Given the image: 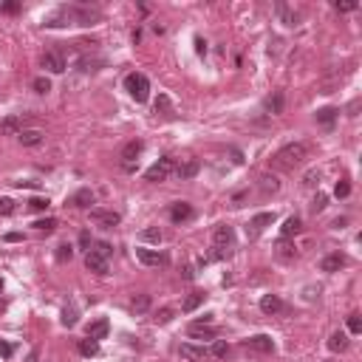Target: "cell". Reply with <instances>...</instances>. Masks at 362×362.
I'll return each instance as SVG.
<instances>
[{
	"label": "cell",
	"mask_w": 362,
	"mask_h": 362,
	"mask_svg": "<svg viewBox=\"0 0 362 362\" xmlns=\"http://www.w3.org/2000/svg\"><path fill=\"white\" fill-rule=\"evenodd\" d=\"M309 156V144H303V141H294V144H286L283 150L274 153L272 159V167L274 170H294L297 164H303Z\"/></svg>",
	"instance_id": "cell-1"
},
{
	"label": "cell",
	"mask_w": 362,
	"mask_h": 362,
	"mask_svg": "<svg viewBox=\"0 0 362 362\" xmlns=\"http://www.w3.org/2000/svg\"><path fill=\"white\" fill-rule=\"evenodd\" d=\"M124 88H127V94L136 102H147L150 99V82H147L144 74H127L124 77Z\"/></svg>",
	"instance_id": "cell-2"
},
{
	"label": "cell",
	"mask_w": 362,
	"mask_h": 362,
	"mask_svg": "<svg viewBox=\"0 0 362 362\" xmlns=\"http://www.w3.org/2000/svg\"><path fill=\"white\" fill-rule=\"evenodd\" d=\"M173 170H176V161L170 159V156H164V159H159L153 167H147L144 178H147V181H164V178H167Z\"/></svg>",
	"instance_id": "cell-3"
},
{
	"label": "cell",
	"mask_w": 362,
	"mask_h": 362,
	"mask_svg": "<svg viewBox=\"0 0 362 362\" xmlns=\"http://www.w3.org/2000/svg\"><path fill=\"white\" fill-rule=\"evenodd\" d=\"M212 243H215V249L230 252L232 243H235V230H232V227H227V224H218V227H215V232H212Z\"/></svg>",
	"instance_id": "cell-4"
},
{
	"label": "cell",
	"mask_w": 362,
	"mask_h": 362,
	"mask_svg": "<svg viewBox=\"0 0 362 362\" xmlns=\"http://www.w3.org/2000/svg\"><path fill=\"white\" fill-rule=\"evenodd\" d=\"M91 221H97L99 227H105V230H114L122 218H119V212H114V210H99V207H94V210H91Z\"/></svg>",
	"instance_id": "cell-5"
},
{
	"label": "cell",
	"mask_w": 362,
	"mask_h": 362,
	"mask_svg": "<svg viewBox=\"0 0 362 362\" xmlns=\"http://www.w3.org/2000/svg\"><path fill=\"white\" fill-rule=\"evenodd\" d=\"M144 150V144H141L139 139H133L124 144V150H122V167L124 170H133V161L139 159V153Z\"/></svg>",
	"instance_id": "cell-6"
},
{
	"label": "cell",
	"mask_w": 362,
	"mask_h": 362,
	"mask_svg": "<svg viewBox=\"0 0 362 362\" xmlns=\"http://www.w3.org/2000/svg\"><path fill=\"white\" fill-rule=\"evenodd\" d=\"M178 351H181V357L190 360V362H204L207 357H210V348H204V345H193V343H184Z\"/></svg>",
	"instance_id": "cell-7"
},
{
	"label": "cell",
	"mask_w": 362,
	"mask_h": 362,
	"mask_svg": "<svg viewBox=\"0 0 362 362\" xmlns=\"http://www.w3.org/2000/svg\"><path fill=\"white\" fill-rule=\"evenodd\" d=\"M272 221H274V212H257L255 218L249 221V238H257Z\"/></svg>",
	"instance_id": "cell-8"
},
{
	"label": "cell",
	"mask_w": 362,
	"mask_h": 362,
	"mask_svg": "<svg viewBox=\"0 0 362 362\" xmlns=\"http://www.w3.org/2000/svg\"><path fill=\"white\" fill-rule=\"evenodd\" d=\"M136 257H139L144 266H164L167 263V257L161 255V252H156V249H144V246L136 249Z\"/></svg>",
	"instance_id": "cell-9"
},
{
	"label": "cell",
	"mask_w": 362,
	"mask_h": 362,
	"mask_svg": "<svg viewBox=\"0 0 362 362\" xmlns=\"http://www.w3.org/2000/svg\"><path fill=\"white\" fill-rule=\"evenodd\" d=\"M85 269L94 274H108V260L97 252H85Z\"/></svg>",
	"instance_id": "cell-10"
},
{
	"label": "cell",
	"mask_w": 362,
	"mask_h": 362,
	"mask_svg": "<svg viewBox=\"0 0 362 362\" xmlns=\"http://www.w3.org/2000/svg\"><path fill=\"white\" fill-rule=\"evenodd\" d=\"M246 348H252V351H260V354H272L274 351V343H272V337L257 334V337H249V340H246Z\"/></svg>",
	"instance_id": "cell-11"
},
{
	"label": "cell",
	"mask_w": 362,
	"mask_h": 362,
	"mask_svg": "<svg viewBox=\"0 0 362 362\" xmlns=\"http://www.w3.org/2000/svg\"><path fill=\"white\" fill-rule=\"evenodd\" d=\"M198 170H201V164H198V159H187V161H181L173 173H176L181 181H187V178H195L198 176Z\"/></svg>",
	"instance_id": "cell-12"
},
{
	"label": "cell",
	"mask_w": 362,
	"mask_h": 362,
	"mask_svg": "<svg viewBox=\"0 0 362 362\" xmlns=\"http://www.w3.org/2000/svg\"><path fill=\"white\" fill-rule=\"evenodd\" d=\"M170 218H173V224L190 221V218H193V207H190L187 201H176L173 207H170Z\"/></svg>",
	"instance_id": "cell-13"
},
{
	"label": "cell",
	"mask_w": 362,
	"mask_h": 362,
	"mask_svg": "<svg viewBox=\"0 0 362 362\" xmlns=\"http://www.w3.org/2000/svg\"><path fill=\"white\" fill-rule=\"evenodd\" d=\"M43 68L51 71V74H62V71H65V60H62L57 51H45L43 54Z\"/></svg>",
	"instance_id": "cell-14"
},
{
	"label": "cell",
	"mask_w": 362,
	"mask_h": 362,
	"mask_svg": "<svg viewBox=\"0 0 362 362\" xmlns=\"http://www.w3.org/2000/svg\"><path fill=\"white\" fill-rule=\"evenodd\" d=\"M108 331H111V323H108L105 317L94 320V323L88 326V337H91V340H97V343H99V340H105Z\"/></svg>",
	"instance_id": "cell-15"
},
{
	"label": "cell",
	"mask_w": 362,
	"mask_h": 362,
	"mask_svg": "<svg viewBox=\"0 0 362 362\" xmlns=\"http://www.w3.org/2000/svg\"><path fill=\"white\" fill-rule=\"evenodd\" d=\"M343 266H345V255H340V252L326 255L323 260H320V269H323V272H340Z\"/></svg>",
	"instance_id": "cell-16"
},
{
	"label": "cell",
	"mask_w": 362,
	"mask_h": 362,
	"mask_svg": "<svg viewBox=\"0 0 362 362\" xmlns=\"http://www.w3.org/2000/svg\"><path fill=\"white\" fill-rule=\"evenodd\" d=\"M68 204H71V207H80V210H85V207H91V204H94V193H91L88 187H85V190H77V193L68 198Z\"/></svg>",
	"instance_id": "cell-17"
},
{
	"label": "cell",
	"mask_w": 362,
	"mask_h": 362,
	"mask_svg": "<svg viewBox=\"0 0 362 362\" xmlns=\"http://www.w3.org/2000/svg\"><path fill=\"white\" fill-rule=\"evenodd\" d=\"M280 309H283V300L277 294H263V297H260V311H263V314H277Z\"/></svg>",
	"instance_id": "cell-18"
},
{
	"label": "cell",
	"mask_w": 362,
	"mask_h": 362,
	"mask_svg": "<svg viewBox=\"0 0 362 362\" xmlns=\"http://www.w3.org/2000/svg\"><path fill=\"white\" fill-rule=\"evenodd\" d=\"M190 337H195V340H215V328L210 323H193L190 326Z\"/></svg>",
	"instance_id": "cell-19"
},
{
	"label": "cell",
	"mask_w": 362,
	"mask_h": 362,
	"mask_svg": "<svg viewBox=\"0 0 362 362\" xmlns=\"http://www.w3.org/2000/svg\"><path fill=\"white\" fill-rule=\"evenodd\" d=\"M23 130V119L20 116H6L3 122H0V133L3 136H14V133Z\"/></svg>",
	"instance_id": "cell-20"
},
{
	"label": "cell",
	"mask_w": 362,
	"mask_h": 362,
	"mask_svg": "<svg viewBox=\"0 0 362 362\" xmlns=\"http://www.w3.org/2000/svg\"><path fill=\"white\" fill-rule=\"evenodd\" d=\"M300 230H303V221L297 218V215H294V218H289V221L280 227V238H283V241H289V238H294V235H297Z\"/></svg>",
	"instance_id": "cell-21"
},
{
	"label": "cell",
	"mask_w": 362,
	"mask_h": 362,
	"mask_svg": "<svg viewBox=\"0 0 362 362\" xmlns=\"http://www.w3.org/2000/svg\"><path fill=\"white\" fill-rule=\"evenodd\" d=\"M266 111H269V114L272 116H277V114H283V91H274L272 97H266Z\"/></svg>",
	"instance_id": "cell-22"
},
{
	"label": "cell",
	"mask_w": 362,
	"mask_h": 362,
	"mask_svg": "<svg viewBox=\"0 0 362 362\" xmlns=\"http://www.w3.org/2000/svg\"><path fill=\"white\" fill-rule=\"evenodd\" d=\"M156 114L167 116V119H173V116H176V111H173V105H170V97H167V94H159V99H156Z\"/></svg>",
	"instance_id": "cell-23"
},
{
	"label": "cell",
	"mask_w": 362,
	"mask_h": 362,
	"mask_svg": "<svg viewBox=\"0 0 362 362\" xmlns=\"http://www.w3.org/2000/svg\"><path fill=\"white\" fill-rule=\"evenodd\" d=\"M204 300H207V294H204V292H193V294H187V297H184L181 309H184V311H195Z\"/></svg>",
	"instance_id": "cell-24"
},
{
	"label": "cell",
	"mask_w": 362,
	"mask_h": 362,
	"mask_svg": "<svg viewBox=\"0 0 362 362\" xmlns=\"http://www.w3.org/2000/svg\"><path fill=\"white\" fill-rule=\"evenodd\" d=\"M77 348H80L82 357H97V354H99V343H97V340H91V337L80 340V343H77Z\"/></svg>",
	"instance_id": "cell-25"
},
{
	"label": "cell",
	"mask_w": 362,
	"mask_h": 362,
	"mask_svg": "<svg viewBox=\"0 0 362 362\" xmlns=\"http://www.w3.org/2000/svg\"><path fill=\"white\" fill-rule=\"evenodd\" d=\"M328 348H331V351H345V348H348V334H345V331H334L331 340H328Z\"/></svg>",
	"instance_id": "cell-26"
},
{
	"label": "cell",
	"mask_w": 362,
	"mask_h": 362,
	"mask_svg": "<svg viewBox=\"0 0 362 362\" xmlns=\"http://www.w3.org/2000/svg\"><path fill=\"white\" fill-rule=\"evenodd\" d=\"M337 108H323V111H317V122L323 124V127H331L334 124V119H337Z\"/></svg>",
	"instance_id": "cell-27"
},
{
	"label": "cell",
	"mask_w": 362,
	"mask_h": 362,
	"mask_svg": "<svg viewBox=\"0 0 362 362\" xmlns=\"http://www.w3.org/2000/svg\"><path fill=\"white\" fill-rule=\"evenodd\" d=\"M17 136H20V141H23L26 147H34V144L43 141V133H40V130H20Z\"/></svg>",
	"instance_id": "cell-28"
},
{
	"label": "cell",
	"mask_w": 362,
	"mask_h": 362,
	"mask_svg": "<svg viewBox=\"0 0 362 362\" xmlns=\"http://www.w3.org/2000/svg\"><path fill=\"white\" fill-rule=\"evenodd\" d=\"M277 14H280V20L286 26H297V11H292L286 3H277Z\"/></svg>",
	"instance_id": "cell-29"
},
{
	"label": "cell",
	"mask_w": 362,
	"mask_h": 362,
	"mask_svg": "<svg viewBox=\"0 0 362 362\" xmlns=\"http://www.w3.org/2000/svg\"><path fill=\"white\" fill-rule=\"evenodd\" d=\"M130 309L136 311V314H144V311L150 309V294H136L130 300Z\"/></svg>",
	"instance_id": "cell-30"
},
{
	"label": "cell",
	"mask_w": 362,
	"mask_h": 362,
	"mask_svg": "<svg viewBox=\"0 0 362 362\" xmlns=\"http://www.w3.org/2000/svg\"><path fill=\"white\" fill-rule=\"evenodd\" d=\"M227 351H230L227 340H212V348H210L212 357H227Z\"/></svg>",
	"instance_id": "cell-31"
},
{
	"label": "cell",
	"mask_w": 362,
	"mask_h": 362,
	"mask_svg": "<svg viewBox=\"0 0 362 362\" xmlns=\"http://www.w3.org/2000/svg\"><path fill=\"white\" fill-rule=\"evenodd\" d=\"M91 252H97V255H102L108 260V257L114 255V246H111V243H105V241H99V243H94V249H91Z\"/></svg>",
	"instance_id": "cell-32"
},
{
	"label": "cell",
	"mask_w": 362,
	"mask_h": 362,
	"mask_svg": "<svg viewBox=\"0 0 362 362\" xmlns=\"http://www.w3.org/2000/svg\"><path fill=\"white\" fill-rule=\"evenodd\" d=\"M348 331H351V334H360V331H362V317L357 314V311L348 314Z\"/></svg>",
	"instance_id": "cell-33"
},
{
	"label": "cell",
	"mask_w": 362,
	"mask_h": 362,
	"mask_svg": "<svg viewBox=\"0 0 362 362\" xmlns=\"http://www.w3.org/2000/svg\"><path fill=\"white\" fill-rule=\"evenodd\" d=\"M34 91H37V94H48V91H51V80H48V77H37V80H34Z\"/></svg>",
	"instance_id": "cell-34"
},
{
	"label": "cell",
	"mask_w": 362,
	"mask_h": 362,
	"mask_svg": "<svg viewBox=\"0 0 362 362\" xmlns=\"http://www.w3.org/2000/svg\"><path fill=\"white\" fill-rule=\"evenodd\" d=\"M28 210L31 212H45L48 210V198H31V201H28Z\"/></svg>",
	"instance_id": "cell-35"
},
{
	"label": "cell",
	"mask_w": 362,
	"mask_h": 362,
	"mask_svg": "<svg viewBox=\"0 0 362 362\" xmlns=\"http://www.w3.org/2000/svg\"><path fill=\"white\" fill-rule=\"evenodd\" d=\"M62 326H65V328L77 326V309H65V311H62Z\"/></svg>",
	"instance_id": "cell-36"
},
{
	"label": "cell",
	"mask_w": 362,
	"mask_h": 362,
	"mask_svg": "<svg viewBox=\"0 0 362 362\" xmlns=\"http://www.w3.org/2000/svg\"><path fill=\"white\" fill-rule=\"evenodd\" d=\"M326 204H328V198L323 193H317L314 195V201H311V212H323L326 210Z\"/></svg>",
	"instance_id": "cell-37"
},
{
	"label": "cell",
	"mask_w": 362,
	"mask_h": 362,
	"mask_svg": "<svg viewBox=\"0 0 362 362\" xmlns=\"http://www.w3.org/2000/svg\"><path fill=\"white\" fill-rule=\"evenodd\" d=\"M277 255H280L283 260H289V257H294V249H292L289 243H286V241L280 238V243H277Z\"/></svg>",
	"instance_id": "cell-38"
},
{
	"label": "cell",
	"mask_w": 362,
	"mask_h": 362,
	"mask_svg": "<svg viewBox=\"0 0 362 362\" xmlns=\"http://www.w3.org/2000/svg\"><path fill=\"white\" fill-rule=\"evenodd\" d=\"M173 314H176V311H173V309H161V311H159V314H156V317H153V320H156L159 326H167L170 320H173Z\"/></svg>",
	"instance_id": "cell-39"
},
{
	"label": "cell",
	"mask_w": 362,
	"mask_h": 362,
	"mask_svg": "<svg viewBox=\"0 0 362 362\" xmlns=\"http://www.w3.org/2000/svg\"><path fill=\"white\" fill-rule=\"evenodd\" d=\"M141 241H156V243H159V241H161V230H159V227L144 230V232H141Z\"/></svg>",
	"instance_id": "cell-40"
},
{
	"label": "cell",
	"mask_w": 362,
	"mask_h": 362,
	"mask_svg": "<svg viewBox=\"0 0 362 362\" xmlns=\"http://www.w3.org/2000/svg\"><path fill=\"white\" fill-rule=\"evenodd\" d=\"M34 227H37L40 232H54L57 221H54V218H43V221H34Z\"/></svg>",
	"instance_id": "cell-41"
},
{
	"label": "cell",
	"mask_w": 362,
	"mask_h": 362,
	"mask_svg": "<svg viewBox=\"0 0 362 362\" xmlns=\"http://www.w3.org/2000/svg\"><path fill=\"white\" fill-rule=\"evenodd\" d=\"M348 193H351V184H348V181H337V187H334V195H337V198H345Z\"/></svg>",
	"instance_id": "cell-42"
},
{
	"label": "cell",
	"mask_w": 362,
	"mask_h": 362,
	"mask_svg": "<svg viewBox=\"0 0 362 362\" xmlns=\"http://www.w3.org/2000/svg\"><path fill=\"white\" fill-rule=\"evenodd\" d=\"M14 212V201L11 198H0V215H11Z\"/></svg>",
	"instance_id": "cell-43"
},
{
	"label": "cell",
	"mask_w": 362,
	"mask_h": 362,
	"mask_svg": "<svg viewBox=\"0 0 362 362\" xmlns=\"http://www.w3.org/2000/svg\"><path fill=\"white\" fill-rule=\"evenodd\" d=\"M71 255H74V252H71V246H68V243H62V246H57V260H71Z\"/></svg>",
	"instance_id": "cell-44"
},
{
	"label": "cell",
	"mask_w": 362,
	"mask_h": 362,
	"mask_svg": "<svg viewBox=\"0 0 362 362\" xmlns=\"http://www.w3.org/2000/svg\"><path fill=\"white\" fill-rule=\"evenodd\" d=\"M11 354H14V345H11V343H3V340H0V357H3V360H9Z\"/></svg>",
	"instance_id": "cell-45"
},
{
	"label": "cell",
	"mask_w": 362,
	"mask_h": 362,
	"mask_svg": "<svg viewBox=\"0 0 362 362\" xmlns=\"http://www.w3.org/2000/svg\"><path fill=\"white\" fill-rule=\"evenodd\" d=\"M80 246L85 249V252H91V232H88V230L80 232Z\"/></svg>",
	"instance_id": "cell-46"
},
{
	"label": "cell",
	"mask_w": 362,
	"mask_h": 362,
	"mask_svg": "<svg viewBox=\"0 0 362 362\" xmlns=\"http://www.w3.org/2000/svg\"><path fill=\"white\" fill-rule=\"evenodd\" d=\"M357 9V3L354 0H345V3H337V11H354Z\"/></svg>",
	"instance_id": "cell-47"
},
{
	"label": "cell",
	"mask_w": 362,
	"mask_h": 362,
	"mask_svg": "<svg viewBox=\"0 0 362 362\" xmlns=\"http://www.w3.org/2000/svg\"><path fill=\"white\" fill-rule=\"evenodd\" d=\"M277 190V181L274 178H263V193H274Z\"/></svg>",
	"instance_id": "cell-48"
},
{
	"label": "cell",
	"mask_w": 362,
	"mask_h": 362,
	"mask_svg": "<svg viewBox=\"0 0 362 362\" xmlns=\"http://www.w3.org/2000/svg\"><path fill=\"white\" fill-rule=\"evenodd\" d=\"M17 9H20V6H17V3H11V0H9V3H3V11H11V14H14Z\"/></svg>",
	"instance_id": "cell-49"
},
{
	"label": "cell",
	"mask_w": 362,
	"mask_h": 362,
	"mask_svg": "<svg viewBox=\"0 0 362 362\" xmlns=\"http://www.w3.org/2000/svg\"><path fill=\"white\" fill-rule=\"evenodd\" d=\"M6 241H11V243H17V241H23V235H20V232H9V235H6Z\"/></svg>",
	"instance_id": "cell-50"
},
{
	"label": "cell",
	"mask_w": 362,
	"mask_h": 362,
	"mask_svg": "<svg viewBox=\"0 0 362 362\" xmlns=\"http://www.w3.org/2000/svg\"><path fill=\"white\" fill-rule=\"evenodd\" d=\"M181 274H184V280H193V277H195V272L190 269V266H184V269H181Z\"/></svg>",
	"instance_id": "cell-51"
},
{
	"label": "cell",
	"mask_w": 362,
	"mask_h": 362,
	"mask_svg": "<svg viewBox=\"0 0 362 362\" xmlns=\"http://www.w3.org/2000/svg\"><path fill=\"white\" fill-rule=\"evenodd\" d=\"M195 48H198V54H204L207 51V43H204V40H195Z\"/></svg>",
	"instance_id": "cell-52"
},
{
	"label": "cell",
	"mask_w": 362,
	"mask_h": 362,
	"mask_svg": "<svg viewBox=\"0 0 362 362\" xmlns=\"http://www.w3.org/2000/svg\"><path fill=\"white\" fill-rule=\"evenodd\" d=\"M0 292H3V280H0Z\"/></svg>",
	"instance_id": "cell-53"
},
{
	"label": "cell",
	"mask_w": 362,
	"mask_h": 362,
	"mask_svg": "<svg viewBox=\"0 0 362 362\" xmlns=\"http://www.w3.org/2000/svg\"><path fill=\"white\" fill-rule=\"evenodd\" d=\"M0 11H3V3H0Z\"/></svg>",
	"instance_id": "cell-54"
}]
</instances>
